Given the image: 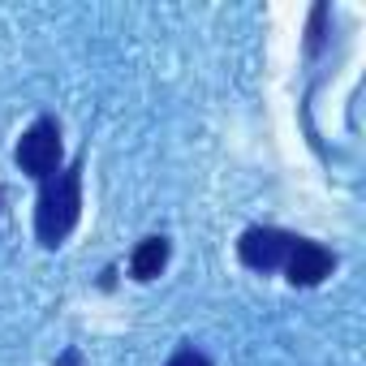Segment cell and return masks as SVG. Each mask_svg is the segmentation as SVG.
Returning a JSON list of instances; mask_svg holds the SVG:
<instances>
[{
	"mask_svg": "<svg viewBox=\"0 0 366 366\" xmlns=\"http://www.w3.org/2000/svg\"><path fill=\"white\" fill-rule=\"evenodd\" d=\"M323 22H327V5H315L310 9V26H306V52L310 56L323 48Z\"/></svg>",
	"mask_w": 366,
	"mask_h": 366,
	"instance_id": "8992f818",
	"label": "cell"
},
{
	"mask_svg": "<svg viewBox=\"0 0 366 366\" xmlns=\"http://www.w3.org/2000/svg\"><path fill=\"white\" fill-rule=\"evenodd\" d=\"M168 254H172V246H168V237H142L138 246H134V254H129V276L138 280V285H147V280H155L164 267H168Z\"/></svg>",
	"mask_w": 366,
	"mask_h": 366,
	"instance_id": "5b68a950",
	"label": "cell"
},
{
	"mask_svg": "<svg viewBox=\"0 0 366 366\" xmlns=\"http://www.w3.org/2000/svg\"><path fill=\"white\" fill-rule=\"evenodd\" d=\"M82 220V159H69L61 172L39 181L35 199V242L44 250H56L69 242V233Z\"/></svg>",
	"mask_w": 366,
	"mask_h": 366,
	"instance_id": "6da1fadb",
	"label": "cell"
},
{
	"mask_svg": "<svg viewBox=\"0 0 366 366\" xmlns=\"http://www.w3.org/2000/svg\"><path fill=\"white\" fill-rule=\"evenodd\" d=\"M332 267H336V254H332L327 246H319V242H310V237H297L280 272L289 276L293 289H315V285H323V280L332 276Z\"/></svg>",
	"mask_w": 366,
	"mask_h": 366,
	"instance_id": "277c9868",
	"label": "cell"
},
{
	"mask_svg": "<svg viewBox=\"0 0 366 366\" xmlns=\"http://www.w3.org/2000/svg\"><path fill=\"white\" fill-rule=\"evenodd\" d=\"M164 366H212V357H207L203 349H194V345H181Z\"/></svg>",
	"mask_w": 366,
	"mask_h": 366,
	"instance_id": "52a82bcc",
	"label": "cell"
},
{
	"mask_svg": "<svg viewBox=\"0 0 366 366\" xmlns=\"http://www.w3.org/2000/svg\"><path fill=\"white\" fill-rule=\"evenodd\" d=\"M293 233H285V229H272V224H254V229H246L242 237H237V259L250 267V272H280L285 267V259H289V250H293Z\"/></svg>",
	"mask_w": 366,
	"mask_h": 366,
	"instance_id": "3957f363",
	"label": "cell"
},
{
	"mask_svg": "<svg viewBox=\"0 0 366 366\" xmlns=\"http://www.w3.org/2000/svg\"><path fill=\"white\" fill-rule=\"evenodd\" d=\"M56 366H78V349H69V353H65V357H61Z\"/></svg>",
	"mask_w": 366,
	"mask_h": 366,
	"instance_id": "ba28073f",
	"label": "cell"
},
{
	"mask_svg": "<svg viewBox=\"0 0 366 366\" xmlns=\"http://www.w3.org/2000/svg\"><path fill=\"white\" fill-rule=\"evenodd\" d=\"M0 203H5V190H0Z\"/></svg>",
	"mask_w": 366,
	"mask_h": 366,
	"instance_id": "9c48e42d",
	"label": "cell"
},
{
	"mask_svg": "<svg viewBox=\"0 0 366 366\" xmlns=\"http://www.w3.org/2000/svg\"><path fill=\"white\" fill-rule=\"evenodd\" d=\"M61 155H65V142H61V125L52 117H39L14 147L18 168L35 181H48L52 172H61Z\"/></svg>",
	"mask_w": 366,
	"mask_h": 366,
	"instance_id": "7a4b0ae2",
	"label": "cell"
}]
</instances>
